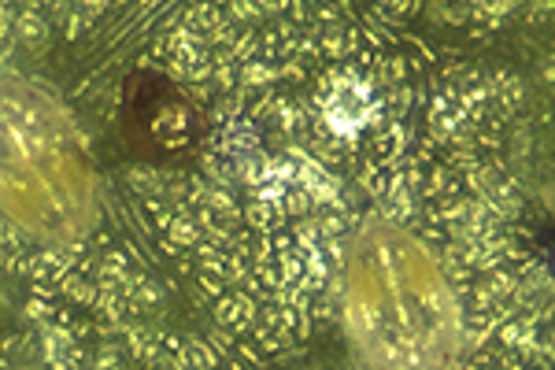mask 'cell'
Listing matches in <instances>:
<instances>
[{
	"mask_svg": "<svg viewBox=\"0 0 555 370\" xmlns=\"http://www.w3.org/2000/svg\"><path fill=\"white\" fill-rule=\"evenodd\" d=\"M345 333L363 370H463L455 289L415 233L366 222L345 252Z\"/></svg>",
	"mask_w": 555,
	"mask_h": 370,
	"instance_id": "obj_1",
	"label": "cell"
},
{
	"mask_svg": "<svg viewBox=\"0 0 555 370\" xmlns=\"http://www.w3.org/2000/svg\"><path fill=\"white\" fill-rule=\"evenodd\" d=\"M0 212L41 241H70L93 219V178L64 107L0 78Z\"/></svg>",
	"mask_w": 555,
	"mask_h": 370,
	"instance_id": "obj_2",
	"label": "cell"
}]
</instances>
